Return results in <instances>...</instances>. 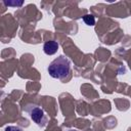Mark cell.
Segmentation results:
<instances>
[{"mask_svg":"<svg viewBox=\"0 0 131 131\" xmlns=\"http://www.w3.org/2000/svg\"><path fill=\"white\" fill-rule=\"evenodd\" d=\"M71 71V61L64 55H59L57 58L52 60L48 66L49 75L58 80L66 79Z\"/></svg>","mask_w":131,"mask_h":131,"instance_id":"cell-1","label":"cell"},{"mask_svg":"<svg viewBox=\"0 0 131 131\" xmlns=\"http://www.w3.org/2000/svg\"><path fill=\"white\" fill-rule=\"evenodd\" d=\"M29 115H30V118L39 126V127H44L46 126L47 122H48V118L47 116L45 115L44 111L35 105V104H29L27 105L25 108H24Z\"/></svg>","mask_w":131,"mask_h":131,"instance_id":"cell-2","label":"cell"},{"mask_svg":"<svg viewBox=\"0 0 131 131\" xmlns=\"http://www.w3.org/2000/svg\"><path fill=\"white\" fill-rule=\"evenodd\" d=\"M58 49V43L56 41H47L43 45V50L47 55H52L56 53Z\"/></svg>","mask_w":131,"mask_h":131,"instance_id":"cell-3","label":"cell"},{"mask_svg":"<svg viewBox=\"0 0 131 131\" xmlns=\"http://www.w3.org/2000/svg\"><path fill=\"white\" fill-rule=\"evenodd\" d=\"M83 20L88 26H94V24H95V18H94V16L92 14H86V15H84L83 16Z\"/></svg>","mask_w":131,"mask_h":131,"instance_id":"cell-4","label":"cell"},{"mask_svg":"<svg viewBox=\"0 0 131 131\" xmlns=\"http://www.w3.org/2000/svg\"><path fill=\"white\" fill-rule=\"evenodd\" d=\"M5 131H23V130L16 126H7L5 128Z\"/></svg>","mask_w":131,"mask_h":131,"instance_id":"cell-5","label":"cell"},{"mask_svg":"<svg viewBox=\"0 0 131 131\" xmlns=\"http://www.w3.org/2000/svg\"><path fill=\"white\" fill-rule=\"evenodd\" d=\"M67 131H79V130H77V129H69Z\"/></svg>","mask_w":131,"mask_h":131,"instance_id":"cell-6","label":"cell"}]
</instances>
